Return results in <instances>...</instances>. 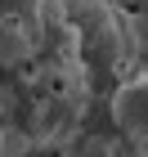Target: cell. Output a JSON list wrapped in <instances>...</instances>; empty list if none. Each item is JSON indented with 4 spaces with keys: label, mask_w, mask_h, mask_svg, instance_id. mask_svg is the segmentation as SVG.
Listing matches in <instances>:
<instances>
[{
    "label": "cell",
    "mask_w": 148,
    "mask_h": 157,
    "mask_svg": "<svg viewBox=\"0 0 148 157\" xmlns=\"http://www.w3.org/2000/svg\"><path fill=\"white\" fill-rule=\"evenodd\" d=\"M59 0H0V72H23L45 54Z\"/></svg>",
    "instance_id": "cell-2"
},
{
    "label": "cell",
    "mask_w": 148,
    "mask_h": 157,
    "mask_svg": "<svg viewBox=\"0 0 148 157\" xmlns=\"http://www.w3.org/2000/svg\"><path fill=\"white\" fill-rule=\"evenodd\" d=\"M63 18H67V32H72L76 59L90 76V90H103L112 76L126 72V63H135L130 18L117 5H108V0H63Z\"/></svg>",
    "instance_id": "cell-1"
},
{
    "label": "cell",
    "mask_w": 148,
    "mask_h": 157,
    "mask_svg": "<svg viewBox=\"0 0 148 157\" xmlns=\"http://www.w3.org/2000/svg\"><path fill=\"white\" fill-rule=\"evenodd\" d=\"M130 45H135V63L148 72V5L130 18Z\"/></svg>",
    "instance_id": "cell-4"
},
{
    "label": "cell",
    "mask_w": 148,
    "mask_h": 157,
    "mask_svg": "<svg viewBox=\"0 0 148 157\" xmlns=\"http://www.w3.org/2000/svg\"><path fill=\"white\" fill-rule=\"evenodd\" d=\"M108 112H112V130L126 144H148V72H135L112 85Z\"/></svg>",
    "instance_id": "cell-3"
}]
</instances>
